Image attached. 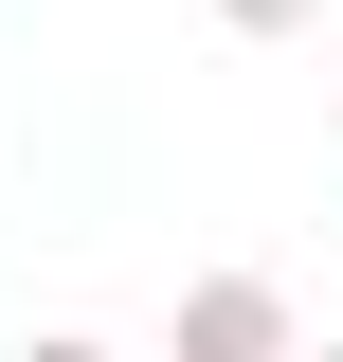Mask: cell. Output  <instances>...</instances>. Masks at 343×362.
Wrapping results in <instances>:
<instances>
[{
  "label": "cell",
  "instance_id": "cell-1",
  "mask_svg": "<svg viewBox=\"0 0 343 362\" xmlns=\"http://www.w3.org/2000/svg\"><path fill=\"white\" fill-rule=\"evenodd\" d=\"M289 344V290H271V272H199V290H181V362H271Z\"/></svg>",
  "mask_w": 343,
  "mask_h": 362
},
{
  "label": "cell",
  "instance_id": "cell-2",
  "mask_svg": "<svg viewBox=\"0 0 343 362\" xmlns=\"http://www.w3.org/2000/svg\"><path fill=\"white\" fill-rule=\"evenodd\" d=\"M217 18H235V37H289V18H325V0H217Z\"/></svg>",
  "mask_w": 343,
  "mask_h": 362
}]
</instances>
